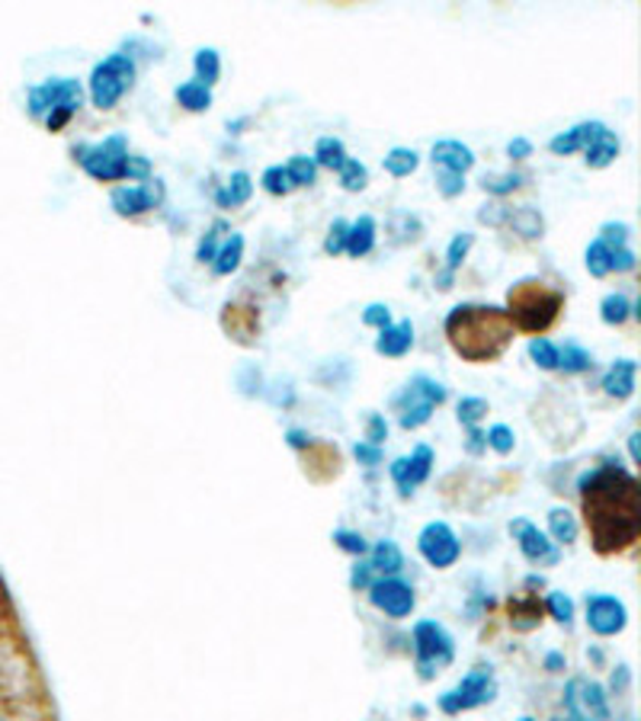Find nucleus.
Returning a JSON list of instances; mask_svg holds the SVG:
<instances>
[{"instance_id": "obj_55", "label": "nucleus", "mask_w": 641, "mask_h": 721, "mask_svg": "<svg viewBox=\"0 0 641 721\" xmlns=\"http://www.w3.org/2000/svg\"><path fill=\"white\" fill-rule=\"evenodd\" d=\"M545 668L555 670V673H559V670L564 668V657H562V654H548V657H545Z\"/></svg>"}, {"instance_id": "obj_53", "label": "nucleus", "mask_w": 641, "mask_h": 721, "mask_svg": "<svg viewBox=\"0 0 641 721\" xmlns=\"http://www.w3.org/2000/svg\"><path fill=\"white\" fill-rule=\"evenodd\" d=\"M507 155L513 157V160H523V157L533 155V142L530 138H513L511 145H507Z\"/></svg>"}, {"instance_id": "obj_8", "label": "nucleus", "mask_w": 641, "mask_h": 721, "mask_svg": "<svg viewBox=\"0 0 641 721\" xmlns=\"http://www.w3.org/2000/svg\"><path fill=\"white\" fill-rule=\"evenodd\" d=\"M417 548L427 558V565L439 567V571L456 565L462 555L459 539H456V533L446 523H427L420 529V536H417Z\"/></svg>"}, {"instance_id": "obj_51", "label": "nucleus", "mask_w": 641, "mask_h": 721, "mask_svg": "<svg viewBox=\"0 0 641 721\" xmlns=\"http://www.w3.org/2000/svg\"><path fill=\"white\" fill-rule=\"evenodd\" d=\"M507 212H511V208H504L501 203H491V206H485L478 212V218H482L485 225H504V222H507Z\"/></svg>"}, {"instance_id": "obj_39", "label": "nucleus", "mask_w": 641, "mask_h": 721, "mask_svg": "<svg viewBox=\"0 0 641 721\" xmlns=\"http://www.w3.org/2000/svg\"><path fill=\"white\" fill-rule=\"evenodd\" d=\"M485 442L494 449V452H501V456H507L513 452V446H516V437H513L511 427H504V423H494L491 430L485 433Z\"/></svg>"}, {"instance_id": "obj_44", "label": "nucleus", "mask_w": 641, "mask_h": 721, "mask_svg": "<svg viewBox=\"0 0 641 721\" xmlns=\"http://www.w3.org/2000/svg\"><path fill=\"white\" fill-rule=\"evenodd\" d=\"M347 232H350V225L343 222V218H337L331 228H328V241H324V251L328 254H343V247H347Z\"/></svg>"}, {"instance_id": "obj_45", "label": "nucleus", "mask_w": 641, "mask_h": 721, "mask_svg": "<svg viewBox=\"0 0 641 721\" xmlns=\"http://www.w3.org/2000/svg\"><path fill=\"white\" fill-rule=\"evenodd\" d=\"M436 189H439L446 199L462 196V189H465V177H462V174H453V170H439V174H436Z\"/></svg>"}, {"instance_id": "obj_24", "label": "nucleus", "mask_w": 641, "mask_h": 721, "mask_svg": "<svg viewBox=\"0 0 641 721\" xmlns=\"http://www.w3.org/2000/svg\"><path fill=\"white\" fill-rule=\"evenodd\" d=\"M548 529H552L555 545H571V542L577 539V533H581V526H577L574 514H571V510H564V507H555V510L548 514Z\"/></svg>"}, {"instance_id": "obj_17", "label": "nucleus", "mask_w": 641, "mask_h": 721, "mask_svg": "<svg viewBox=\"0 0 641 721\" xmlns=\"http://www.w3.org/2000/svg\"><path fill=\"white\" fill-rule=\"evenodd\" d=\"M603 123H581V126H574V129L562 131V135H555L552 142H548V148H552V155H574V152H584L590 142H593V135L600 131Z\"/></svg>"}, {"instance_id": "obj_12", "label": "nucleus", "mask_w": 641, "mask_h": 721, "mask_svg": "<svg viewBox=\"0 0 641 721\" xmlns=\"http://www.w3.org/2000/svg\"><path fill=\"white\" fill-rule=\"evenodd\" d=\"M430 468H434V449L420 442L410 456L395 459L388 471H391V481L398 485V490L408 497V494H414V488H420L430 478Z\"/></svg>"}, {"instance_id": "obj_54", "label": "nucleus", "mask_w": 641, "mask_h": 721, "mask_svg": "<svg viewBox=\"0 0 641 721\" xmlns=\"http://www.w3.org/2000/svg\"><path fill=\"white\" fill-rule=\"evenodd\" d=\"M485 446V433L478 427H468V452H482Z\"/></svg>"}, {"instance_id": "obj_57", "label": "nucleus", "mask_w": 641, "mask_h": 721, "mask_svg": "<svg viewBox=\"0 0 641 721\" xmlns=\"http://www.w3.org/2000/svg\"><path fill=\"white\" fill-rule=\"evenodd\" d=\"M289 442H292V446H305L308 437L305 433H299V430H292V433H289Z\"/></svg>"}, {"instance_id": "obj_34", "label": "nucleus", "mask_w": 641, "mask_h": 721, "mask_svg": "<svg viewBox=\"0 0 641 721\" xmlns=\"http://www.w3.org/2000/svg\"><path fill=\"white\" fill-rule=\"evenodd\" d=\"M472 244H475V234L472 232H462L449 241V251H446V273H456V270H459L462 260L468 257V251H472Z\"/></svg>"}, {"instance_id": "obj_59", "label": "nucleus", "mask_w": 641, "mask_h": 721, "mask_svg": "<svg viewBox=\"0 0 641 721\" xmlns=\"http://www.w3.org/2000/svg\"><path fill=\"white\" fill-rule=\"evenodd\" d=\"M0 721H7V715H0Z\"/></svg>"}, {"instance_id": "obj_21", "label": "nucleus", "mask_w": 641, "mask_h": 721, "mask_svg": "<svg viewBox=\"0 0 641 721\" xmlns=\"http://www.w3.org/2000/svg\"><path fill=\"white\" fill-rule=\"evenodd\" d=\"M369 567H372V571H379V574L395 577V574L405 567V555H401V548H398L391 539L376 542V545H372V552H369Z\"/></svg>"}, {"instance_id": "obj_25", "label": "nucleus", "mask_w": 641, "mask_h": 721, "mask_svg": "<svg viewBox=\"0 0 641 721\" xmlns=\"http://www.w3.org/2000/svg\"><path fill=\"white\" fill-rule=\"evenodd\" d=\"M311 160H314V164H321V167L340 170V167H343V160H347V148H343V142H340V138L324 135V138H318V145H314V157H311Z\"/></svg>"}, {"instance_id": "obj_18", "label": "nucleus", "mask_w": 641, "mask_h": 721, "mask_svg": "<svg viewBox=\"0 0 641 721\" xmlns=\"http://www.w3.org/2000/svg\"><path fill=\"white\" fill-rule=\"evenodd\" d=\"M376 247V218L372 215H359L357 222L347 232V254L350 257H366Z\"/></svg>"}, {"instance_id": "obj_30", "label": "nucleus", "mask_w": 641, "mask_h": 721, "mask_svg": "<svg viewBox=\"0 0 641 721\" xmlns=\"http://www.w3.org/2000/svg\"><path fill=\"white\" fill-rule=\"evenodd\" d=\"M285 174H289V183H292V186H311L314 177H318V164H314L311 157L295 155V157H289Z\"/></svg>"}, {"instance_id": "obj_35", "label": "nucleus", "mask_w": 641, "mask_h": 721, "mask_svg": "<svg viewBox=\"0 0 641 721\" xmlns=\"http://www.w3.org/2000/svg\"><path fill=\"white\" fill-rule=\"evenodd\" d=\"M587 270L590 276H596V280H603L610 273V247L600 237L587 247Z\"/></svg>"}, {"instance_id": "obj_22", "label": "nucleus", "mask_w": 641, "mask_h": 721, "mask_svg": "<svg viewBox=\"0 0 641 721\" xmlns=\"http://www.w3.org/2000/svg\"><path fill=\"white\" fill-rule=\"evenodd\" d=\"M241 257H244V234L231 232L229 241L222 244V251L215 254L212 260V270H215V276H231L237 266H241Z\"/></svg>"}, {"instance_id": "obj_31", "label": "nucleus", "mask_w": 641, "mask_h": 721, "mask_svg": "<svg viewBox=\"0 0 641 721\" xmlns=\"http://www.w3.org/2000/svg\"><path fill=\"white\" fill-rule=\"evenodd\" d=\"M337 174H340V186L350 189V193L366 189V183H369V170H366V164H359L357 157H347Z\"/></svg>"}, {"instance_id": "obj_32", "label": "nucleus", "mask_w": 641, "mask_h": 721, "mask_svg": "<svg viewBox=\"0 0 641 721\" xmlns=\"http://www.w3.org/2000/svg\"><path fill=\"white\" fill-rule=\"evenodd\" d=\"M530 357L536 362L538 369H559V347L548 340V337H533L530 340Z\"/></svg>"}, {"instance_id": "obj_43", "label": "nucleus", "mask_w": 641, "mask_h": 721, "mask_svg": "<svg viewBox=\"0 0 641 721\" xmlns=\"http://www.w3.org/2000/svg\"><path fill=\"white\" fill-rule=\"evenodd\" d=\"M333 542H337V545H340L343 552H350V555H359V558H362V555L369 552V542L362 539L359 533H350V529H337V533H333Z\"/></svg>"}, {"instance_id": "obj_3", "label": "nucleus", "mask_w": 641, "mask_h": 721, "mask_svg": "<svg viewBox=\"0 0 641 721\" xmlns=\"http://www.w3.org/2000/svg\"><path fill=\"white\" fill-rule=\"evenodd\" d=\"M449 398L446 386H439L430 376H414L405 391L395 398V408H398V423L405 430H417L430 420L436 405H443Z\"/></svg>"}, {"instance_id": "obj_7", "label": "nucleus", "mask_w": 641, "mask_h": 721, "mask_svg": "<svg viewBox=\"0 0 641 721\" xmlns=\"http://www.w3.org/2000/svg\"><path fill=\"white\" fill-rule=\"evenodd\" d=\"M564 705L574 721H606L610 719V699L606 690L593 680H571L564 690Z\"/></svg>"}, {"instance_id": "obj_33", "label": "nucleus", "mask_w": 641, "mask_h": 721, "mask_svg": "<svg viewBox=\"0 0 641 721\" xmlns=\"http://www.w3.org/2000/svg\"><path fill=\"white\" fill-rule=\"evenodd\" d=\"M632 311H635L632 309V302H629L622 292H613V295H606V299L600 302V314H603L606 324H622Z\"/></svg>"}, {"instance_id": "obj_47", "label": "nucleus", "mask_w": 641, "mask_h": 721, "mask_svg": "<svg viewBox=\"0 0 641 721\" xmlns=\"http://www.w3.org/2000/svg\"><path fill=\"white\" fill-rule=\"evenodd\" d=\"M362 324L385 331V328L391 324V311H388V305H382V302H372V305H366V311H362Z\"/></svg>"}, {"instance_id": "obj_27", "label": "nucleus", "mask_w": 641, "mask_h": 721, "mask_svg": "<svg viewBox=\"0 0 641 721\" xmlns=\"http://www.w3.org/2000/svg\"><path fill=\"white\" fill-rule=\"evenodd\" d=\"M193 68H196V78L193 80H200L203 87L212 90V84H215L218 75H222V58H218L215 49H200L196 58H193Z\"/></svg>"}, {"instance_id": "obj_4", "label": "nucleus", "mask_w": 641, "mask_h": 721, "mask_svg": "<svg viewBox=\"0 0 641 721\" xmlns=\"http://www.w3.org/2000/svg\"><path fill=\"white\" fill-rule=\"evenodd\" d=\"M135 80V61L123 52H113L103 58L100 65H94L90 75V100L97 109H113L123 100L128 87Z\"/></svg>"}, {"instance_id": "obj_10", "label": "nucleus", "mask_w": 641, "mask_h": 721, "mask_svg": "<svg viewBox=\"0 0 641 721\" xmlns=\"http://www.w3.org/2000/svg\"><path fill=\"white\" fill-rule=\"evenodd\" d=\"M164 203V183L145 181L138 186H116L109 193V206L116 208V215H145Z\"/></svg>"}, {"instance_id": "obj_56", "label": "nucleus", "mask_w": 641, "mask_h": 721, "mask_svg": "<svg viewBox=\"0 0 641 721\" xmlns=\"http://www.w3.org/2000/svg\"><path fill=\"white\" fill-rule=\"evenodd\" d=\"M639 433H632L629 437V452H632V462H639Z\"/></svg>"}, {"instance_id": "obj_19", "label": "nucleus", "mask_w": 641, "mask_h": 721, "mask_svg": "<svg viewBox=\"0 0 641 721\" xmlns=\"http://www.w3.org/2000/svg\"><path fill=\"white\" fill-rule=\"evenodd\" d=\"M619 148H622V145H619V138H615V131L600 126V131L593 135V142L584 148V155H587L590 167H610L615 157H619Z\"/></svg>"}, {"instance_id": "obj_5", "label": "nucleus", "mask_w": 641, "mask_h": 721, "mask_svg": "<svg viewBox=\"0 0 641 721\" xmlns=\"http://www.w3.org/2000/svg\"><path fill=\"white\" fill-rule=\"evenodd\" d=\"M414 651H417V670L424 680H430L436 670L446 668L456 654V644H453V635L434 622V618H420L414 625Z\"/></svg>"}, {"instance_id": "obj_16", "label": "nucleus", "mask_w": 641, "mask_h": 721, "mask_svg": "<svg viewBox=\"0 0 641 721\" xmlns=\"http://www.w3.org/2000/svg\"><path fill=\"white\" fill-rule=\"evenodd\" d=\"M414 347V324L410 321H398V324H388L385 331H379L376 340V353L382 357H405Z\"/></svg>"}, {"instance_id": "obj_38", "label": "nucleus", "mask_w": 641, "mask_h": 721, "mask_svg": "<svg viewBox=\"0 0 641 721\" xmlns=\"http://www.w3.org/2000/svg\"><path fill=\"white\" fill-rule=\"evenodd\" d=\"M222 232H229V225H225V222H215V225L203 234V241H200V247H196V260H200V263H212V260H215V254H218V234Z\"/></svg>"}, {"instance_id": "obj_13", "label": "nucleus", "mask_w": 641, "mask_h": 721, "mask_svg": "<svg viewBox=\"0 0 641 721\" xmlns=\"http://www.w3.org/2000/svg\"><path fill=\"white\" fill-rule=\"evenodd\" d=\"M629 622V610L622 606V600H615L610 593H590L587 596V625L596 635H619Z\"/></svg>"}, {"instance_id": "obj_46", "label": "nucleus", "mask_w": 641, "mask_h": 721, "mask_svg": "<svg viewBox=\"0 0 641 721\" xmlns=\"http://www.w3.org/2000/svg\"><path fill=\"white\" fill-rule=\"evenodd\" d=\"M635 263H639V257H635V251L632 247H610V273H632L635 270Z\"/></svg>"}, {"instance_id": "obj_52", "label": "nucleus", "mask_w": 641, "mask_h": 721, "mask_svg": "<svg viewBox=\"0 0 641 721\" xmlns=\"http://www.w3.org/2000/svg\"><path fill=\"white\" fill-rule=\"evenodd\" d=\"M350 584L353 587H366L369 591V584H372V567H369V562H359L357 567H353V577H350Z\"/></svg>"}, {"instance_id": "obj_58", "label": "nucleus", "mask_w": 641, "mask_h": 721, "mask_svg": "<svg viewBox=\"0 0 641 721\" xmlns=\"http://www.w3.org/2000/svg\"><path fill=\"white\" fill-rule=\"evenodd\" d=\"M519 721H536V719H519Z\"/></svg>"}, {"instance_id": "obj_41", "label": "nucleus", "mask_w": 641, "mask_h": 721, "mask_svg": "<svg viewBox=\"0 0 641 721\" xmlns=\"http://www.w3.org/2000/svg\"><path fill=\"white\" fill-rule=\"evenodd\" d=\"M629 237H632V228H629L625 222H606V225L600 228V241H603L606 247H629Z\"/></svg>"}, {"instance_id": "obj_9", "label": "nucleus", "mask_w": 641, "mask_h": 721, "mask_svg": "<svg viewBox=\"0 0 641 721\" xmlns=\"http://www.w3.org/2000/svg\"><path fill=\"white\" fill-rule=\"evenodd\" d=\"M369 600L388 618H408L414 613V603H417L414 587L405 584L401 577H379V581H372L369 584Z\"/></svg>"}, {"instance_id": "obj_2", "label": "nucleus", "mask_w": 641, "mask_h": 721, "mask_svg": "<svg viewBox=\"0 0 641 721\" xmlns=\"http://www.w3.org/2000/svg\"><path fill=\"white\" fill-rule=\"evenodd\" d=\"M126 157L128 138L123 131H113L100 145H77L75 148L77 164L100 183L126 181Z\"/></svg>"}, {"instance_id": "obj_20", "label": "nucleus", "mask_w": 641, "mask_h": 721, "mask_svg": "<svg viewBox=\"0 0 641 721\" xmlns=\"http://www.w3.org/2000/svg\"><path fill=\"white\" fill-rule=\"evenodd\" d=\"M251 193H254V183H251V174H244V170H234L231 174V181L215 193V203L222 208H234V206H244L247 199H251Z\"/></svg>"}, {"instance_id": "obj_6", "label": "nucleus", "mask_w": 641, "mask_h": 721, "mask_svg": "<svg viewBox=\"0 0 641 721\" xmlns=\"http://www.w3.org/2000/svg\"><path fill=\"white\" fill-rule=\"evenodd\" d=\"M497 693V683H494V673L487 668L472 670L468 676H462V683L456 690L439 695V709L446 715H459V712H468V709H478L491 702Z\"/></svg>"}, {"instance_id": "obj_28", "label": "nucleus", "mask_w": 641, "mask_h": 721, "mask_svg": "<svg viewBox=\"0 0 641 721\" xmlns=\"http://www.w3.org/2000/svg\"><path fill=\"white\" fill-rule=\"evenodd\" d=\"M507 222H511L516 232L523 234V237H538L542 234V215H538L533 206H519L516 212H507Z\"/></svg>"}, {"instance_id": "obj_26", "label": "nucleus", "mask_w": 641, "mask_h": 721, "mask_svg": "<svg viewBox=\"0 0 641 721\" xmlns=\"http://www.w3.org/2000/svg\"><path fill=\"white\" fill-rule=\"evenodd\" d=\"M382 167L391 174V177H410L417 167H420V155L414 148H391L385 155Z\"/></svg>"}, {"instance_id": "obj_42", "label": "nucleus", "mask_w": 641, "mask_h": 721, "mask_svg": "<svg viewBox=\"0 0 641 721\" xmlns=\"http://www.w3.org/2000/svg\"><path fill=\"white\" fill-rule=\"evenodd\" d=\"M548 613L564 622V625H571V618H574V603H571V596L562 591L548 593Z\"/></svg>"}, {"instance_id": "obj_49", "label": "nucleus", "mask_w": 641, "mask_h": 721, "mask_svg": "<svg viewBox=\"0 0 641 721\" xmlns=\"http://www.w3.org/2000/svg\"><path fill=\"white\" fill-rule=\"evenodd\" d=\"M353 456L359 459V465L376 468V465L382 462V446H372V442H362V439H359L357 446H353Z\"/></svg>"}, {"instance_id": "obj_11", "label": "nucleus", "mask_w": 641, "mask_h": 721, "mask_svg": "<svg viewBox=\"0 0 641 721\" xmlns=\"http://www.w3.org/2000/svg\"><path fill=\"white\" fill-rule=\"evenodd\" d=\"M511 533L519 542V552L526 555V562H533L538 567H552L562 562V552H559V545L548 539L538 526H533L530 519H516L511 523Z\"/></svg>"}, {"instance_id": "obj_40", "label": "nucleus", "mask_w": 641, "mask_h": 721, "mask_svg": "<svg viewBox=\"0 0 641 721\" xmlns=\"http://www.w3.org/2000/svg\"><path fill=\"white\" fill-rule=\"evenodd\" d=\"M485 413H487L485 398H475V394H468V398H462L459 401V423H465V427H475V423H478Z\"/></svg>"}, {"instance_id": "obj_1", "label": "nucleus", "mask_w": 641, "mask_h": 721, "mask_svg": "<svg viewBox=\"0 0 641 721\" xmlns=\"http://www.w3.org/2000/svg\"><path fill=\"white\" fill-rule=\"evenodd\" d=\"M84 100V87L77 78H51L26 90V109L32 119H42L49 131H58Z\"/></svg>"}, {"instance_id": "obj_50", "label": "nucleus", "mask_w": 641, "mask_h": 721, "mask_svg": "<svg viewBox=\"0 0 641 721\" xmlns=\"http://www.w3.org/2000/svg\"><path fill=\"white\" fill-rule=\"evenodd\" d=\"M385 437H388V420L382 413H369V430H366V442L372 446H382Z\"/></svg>"}, {"instance_id": "obj_48", "label": "nucleus", "mask_w": 641, "mask_h": 721, "mask_svg": "<svg viewBox=\"0 0 641 721\" xmlns=\"http://www.w3.org/2000/svg\"><path fill=\"white\" fill-rule=\"evenodd\" d=\"M126 181H152V164H148V157H126Z\"/></svg>"}, {"instance_id": "obj_36", "label": "nucleus", "mask_w": 641, "mask_h": 721, "mask_svg": "<svg viewBox=\"0 0 641 721\" xmlns=\"http://www.w3.org/2000/svg\"><path fill=\"white\" fill-rule=\"evenodd\" d=\"M260 183H263V189H266L270 196H285V193L292 189L289 174H285V167H282V164L266 167V170H263V177H260Z\"/></svg>"}, {"instance_id": "obj_23", "label": "nucleus", "mask_w": 641, "mask_h": 721, "mask_svg": "<svg viewBox=\"0 0 641 721\" xmlns=\"http://www.w3.org/2000/svg\"><path fill=\"white\" fill-rule=\"evenodd\" d=\"M174 97H177V104L183 106V109H190V113H203V109L212 106V90L203 87L200 80H183Z\"/></svg>"}, {"instance_id": "obj_15", "label": "nucleus", "mask_w": 641, "mask_h": 721, "mask_svg": "<svg viewBox=\"0 0 641 721\" xmlns=\"http://www.w3.org/2000/svg\"><path fill=\"white\" fill-rule=\"evenodd\" d=\"M635 372H639V362L635 360H615L610 366V372L603 376V391L610 398H632L635 394Z\"/></svg>"}, {"instance_id": "obj_37", "label": "nucleus", "mask_w": 641, "mask_h": 721, "mask_svg": "<svg viewBox=\"0 0 641 721\" xmlns=\"http://www.w3.org/2000/svg\"><path fill=\"white\" fill-rule=\"evenodd\" d=\"M519 183H523V174H485L482 186H485V193H491V196H507Z\"/></svg>"}, {"instance_id": "obj_14", "label": "nucleus", "mask_w": 641, "mask_h": 721, "mask_svg": "<svg viewBox=\"0 0 641 721\" xmlns=\"http://www.w3.org/2000/svg\"><path fill=\"white\" fill-rule=\"evenodd\" d=\"M434 164H439L443 170H453V174H462L475 167V155L468 145H462L456 138H443L434 145Z\"/></svg>"}, {"instance_id": "obj_29", "label": "nucleus", "mask_w": 641, "mask_h": 721, "mask_svg": "<svg viewBox=\"0 0 641 721\" xmlns=\"http://www.w3.org/2000/svg\"><path fill=\"white\" fill-rule=\"evenodd\" d=\"M590 366H593L590 350L577 347V343H564V347H559V369H564V372H587Z\"/></svg>"}]
</instances>
